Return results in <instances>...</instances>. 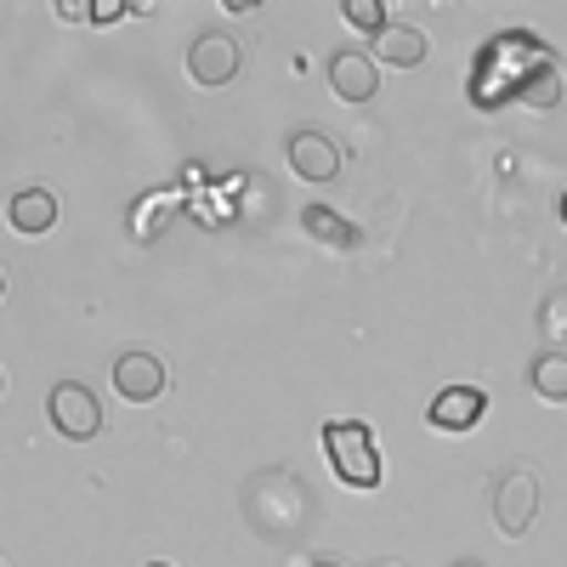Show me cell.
<instances>
[{
    "label": "cell",
    "instance_id": "cell-5",
    "mask_svg": "<svg viewBox=\"0 0 567 567\" xmlns=\"http://www.w3.org/2000/svg\"><path fill=\"white\" fill-rule=\"evenodd\" d=\"M290 171H296L301 182H336L341 148H336L323 131H296V136H290Z\"/></svg>",
    "mask_w": 567,
    "mask_h": 567
},
{
    "label": "cell",
    "instance_id": "cell-10",
    "mask_svg": "<svg viewBox=\"0 0 567 567\" xmlns=\"http://www.w3.org/2000/svg\"><path fill=\"white\" fill-rule=\"evenodd\" d=\"M374 58L392 63V69H414L425 58V34L409 29V23H386L381 34H374Z\"/></svg>",
    "mask_w": 567,
    "mask_h": 567
},
{
    "label": "cell",
    "instance_id": "cell-4",
    "mask_svg": "<svg viewBox=\"0 0 567 567\" xmlns=\"http://www.w3.org/2000/svg\"><path fill=\"white\" fill-rule=\"evenodd\" d=\"M187 74H194V85H205V91H221L233 74H239V40L233 34H199L194 45H187Z\"/></svg>",
    "mask_w": 567,
    "mask_h": 567
},
{
    "label": "cell",
    "instance_id": "cell-20",
    "mask_svg": "<svg viewBox=\"0 0 567 567\" xmlns=\"http://www.w3.org/2000/svg\"><path fill=\"white\" fill-rule=\"evenodd\" d=\"M0 567H7V561H0Z\"/></svg>",
    "mask_w": 567,
    "mask_h": 567
},
{
    "label": "cell",
    "instance_id": "cell-19",
    "mask_svg": "<svg viewBox=\"0 0 567 567\" xmlns=\"http://www.w3.org/2000/svg\"><path fill=\"white\" fill-rule=\"evenodd\" d=\"M154 567H165V561H154Z\"/></svg>",
    "mask_w": 567,
    "mask_h": 567
},
{
    "label": "cell",
    "instance_id": "cell-9",
    "mask_svg": "<svg viewBox=\"0 0 567 567\" xmlns=\"http://www.w3.org/2000/svg\"><path fill=\"white\" fill-rule=\"evenodd\" d=\"M7 221L23 233V239H40V233L58 227V199L45 194V187H23V194H12V205H7Z\"/></svg>",
    "mask_w": 567,
    "mask_h": 567
},
{
    "label": "cell",
    "instance_id": "cell-3",
    "mask_svg": "<svg viewBox=\"0 0 567 567\" xmlns=\"http://www.w3.org/2000/svg\"><path fill=\"white\" fill-rule=\"evenodd\" d=\"M534 516H539V477H534V471H511V477L499 483V494H494V523H499V534L523 539V534L534 528Z\"/></svg>",
    "mask_w": 567,
    "mask_h": 567
},
{
    "label": "cell",
    "instance_id": "cell-11",
    "mask_svg": "<svg viewBox=\"0 0 567 567\" xmlns=\"http://www.w3.org/2000/svg\"><path fill=\"white\" fill-rule=\"evenodd\" d=\"M534 392L550 403H567V352H545L534 363Z\"/></svg>",
    "mask_w": 567,
    "mask_h": 567
},
{
    "label": "cell",
    "instance_id": "cell-6",
    "mask_svg": "<svg viewBox=\"0 0 567 567\" xmlns=\"http://www.w3.org/2000/svg\"><path fill=\"white\" fill-rule=\"evenodd\" d=\"M114 386H120L125 403H154L165 392V363L154 352H125L114 363Z\"/></svg>",
    "mask_w": 567,
    "mask_h": 567
},
{
    "label": "cell",
    "instance_id": "cell-16",
    "mask_svg": "<svg viewBox=\"0 0 567 567\" xmlns=\"http://www.w3.org/2000/svg\"><path fill=\"white\" fill-rule=\"evenodd\" d=\"M0 398H7V374H0Z\"/></svg>",
    "mask_w": 567,
    "mask_h": 567
},
{
    "label": "cell",
    "instance_id": "cell-1",
    "mask_svg": "<svg viewBox=\"0 0 567 567\" xmlns=\"http://www.w3.org/2000/svg\"><path fill=\"white\" fill-rule=\"evenodd\" d=\"M323 449H329V465L347 488H374L381 483V454H374V437L369 425L358 420H329L323 425Z\"/></svg>",
    "mask_w": 567,
    "mask_h": 567
},
{
    "label": "cell",
    "instance_id": "cell-12",
    "mask_svg": "<svg viewBox=\"0 0 567 567\" xmlns=\"http://www.w3.org/2000/svg\"><path fill=\"white\" fill-rule=\"evenodd\" d=\"M347 23H352V29H363V34L374 40V34H381L392 18H386V7H381V0H347Z\"/></svg>",
    "mask_w": 567,
    "mask_h": 567
},
{
    "label": "cell",
    "instance_id": "cell-14",
    "mask_svg": "<svg viewBox=\"0 0 567 567\" xmlns=\"http://www.w3.org/2000/svg\"><path fill=\"white\" fill-rule=\"evenodd\" d=\"M301 221H307V227L318 233V239H329V245H352V227H347L341 216H329V210H318V205H312V210H307Z\"/></svg>",
    "mask_w": 567,
    "mask_h": 567
},
{
    "label": "cell",
    "instance_id": "cell-8",
    "mask_svg": "<svg viewBox=\"0 0 567 567\" xmlns=\"http://www.w3.org/2000/svg\"><path fill=\"white\" fill-rule=\"evenodd\" d=\"M329 91L341 103H369L374 97V63L363 52H336L329 58Z\"/></svg>",
    "mask_w": 567,
    "mask_h": 567
},
{
    "label": "cell",
    "instance_id": "cell-15",
    "mask_svg": "<svg viewBox=\"0 0 567 567\" xmlns=\"http://www.w3.org/2000/svg\"><path fill=\"white\" fill-rule=\"evenodd\" d=\"M312 567H341V561H312Z\"/></svg>",
    "mask_w": 567,
    "mask_h": 567
},
{
    "label": "cell",
    "instance_id": "cell-13",
    "mask_svg": "<svg viewBox=\"0 0 567 567\" xmlns=\"http://www.w3.org/2000/svg\"><path fill=\"white\" fill-rule=\"evenodd\" d=\"M523 97L534 103V109H550L561 91H556V69L550 63H534V74H528V85H523Z\"/></svg>",
    "mask_w": 567,
    "mask_h": 567
},
{
    "label": "cell",
    "instance_id": "cell-7",
    "mask_svg": "<svg viewBox=\"0 0 567 567\" xmlns=\"http://www.w3.org/2000/svg\"><path fill=\"white\" fill-rule=\"evenodd\" d=\"M483 409H488V398L477 386H449V392L432 398V425L437 432H471V425L483 420Z\"/></svg>",
    "mask_w": 567,
    "mask_h": 567
},
{
    "label": "cell",
    "instance_id": "cell-18",
    "mask_svg": "<svg viewBox=\"0 0 567 567\" xmlns=\"http://www.w3.org/2000/svg\"><path fill=\"white\" fill-rule=\"evenodd\" d=\"M561 216H567V199H561Z\"/></svg>",
    "mask_w": 567,
    "mask_h": 567
},
{
    "label": "cell",
    "instance_id": "cell-17",
    "mask_svg": "<svg viewBox=\"0 0 567 567\" xmlns=\"http://www.w3.org/2000/svg\"><path fill=\"white\" fill-rule=\"evenodd\" d=\"M0 296H7V272H0Z\"/></svg>",
    "mask_w": 567,
    "mask_h": 567
},
{
    "label": "cell",
    "instance_id": "cell-2",
    "mask_svg": "<svg viewBox=\"0 0 567 567\" xmlns=\"http://www.w3.org/2000/svg\"><path fill=\"white\" fill-rule=\"evenodd\" d=\"M45 409H52V425H58V432H63L69 443H91V437L103 432V403H97V392L80 386V381L52 386Z\"/></svg>",
    "mask_w": 567,
    "mask_h": 567
}]
</instances>
